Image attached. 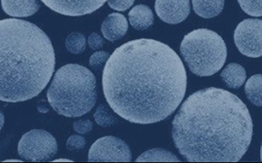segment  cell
Here are the masks:
<instances>
[{"instance_id":"6da1fadb","label":"cell","mask_w":262,"mask_h":163,"mask_svg":"<svg viewBox=\"0 0 262 163\" xmlns=\"http://www.w3.org/2000/svg\"><path fill=\"white\" fill-rule=\"evenodd\" d=\"M179 56L154 39L133 40L116 49L102 72L110 108L133 124H151L175 112L187 91Z\"/></svg>"},{"instance_id":"7a4b0ae2","label":"cell","mask_w":262,"mask_h":163,"mask_svg":"<svg viewBox=\"0 0 262 163\" xmlns=\"http://www.w3.org/2000/svg\"><path fill=\"white\" fill-rule=\"evenodd\" d=\"M253 123L240 98L210 87L193 93L172 121L178 152L191 162H236L248 150Z\"/></svg>"},{"instance_id":"3957f363","label":"cell","mask_w":262,"mask_h":163,"mask_svg":"<svg viewBox=\"0 0 262 163\" xmlns=\"http://www.w3.org/2000/svg\"><path fill=\"white\" fill-rule=\"evenodd\" d=\"M55 67L51 40L25 20L0 21V99L26 101L49 84Z\"/></svg>"},{"instance_id":"277c9868","label":"cell","mask_w":262,"mask_h":163,"mask_svg":"<svg viewBox=\"0 0 262 163\" xmlns=\"http://www.w3.org/2000/svg\"><path fill=\"white\" fill-rule=\"evenodd\" d=\"M96 78L84 66L69 64L58 69L48 90L49 104L65 117L78 118L91 111L97 101Z\"/></svg>"},{"instance_id":"5b68a950","label":"cell","mask_w":262,"mask_h":163,"mask_svg":"<svg viewBox=\"0 0 262 163\" xmlns=\"http://www.w3.org/2000/svg\"><path fill=\"white\" fill-rule=\"evenodd\" d=\"M180 50L189 70L201 77L217 73L227 61L224 40L209 29H195L189 33L182 40Z\"/></svg>"},{"instance_id":"8992f818","label":"cell","mask_w":262,"mask_h":163,"mask_svg":"<svg viewBox=\"0 0 262 163\" xmlns=\"http://www.w3.org/2000/svg\"><path fill=\"white\" fill-rule=\"evenodd\" d=\"M58 152L55 138L42 129H33L23 135L18 145V156L26 161H48Z\"/></svg>"},{"instance_id":"52a82bcc","label":"cell","mask_w":262,"mask_h":163,"mask_svg":"<svg viewBox=\"0 0 262 163\" xmlns=\"http://www.w3.org/2000/svg\"><path fill=\"white\" fill-rule=\"evenodd\" d=\"M234 41L242 55L251 58L262 57V20H243L235 29Z\"/></svg>"},{"instance_id":"ba28073f","label":"cell","mask_w":262,"mask_h":163,"mask_svg":"<svg viewBox=\"0 0 262 163\" xmlns=\"http://www.w3.org/2000/svg\"><path fill=\"white\" fill-rule=\"evenodd\" d=\"M88 159L94 162H129L132 161V152L126 142L119 138L106 136L92 145Z\"/></svg>"},{"instance_id":"9c48e42d","label":"cell","mask_w":262,"mask_h":163,"mask_svg":"<svg viewBox=\"0 0 262 163\" xmlns=\"http://www.w3.org/2000/svg\"><path fill=\"white\" fill-rule=\"evenodd\" d=\"M48 8L65 16L90 14L100 9L108 0H41Z\"/></svg>"},{"instance_id":"30bf717a","label":"cell","mask_w":262,"mask_h":163,"mask_svg":"<svg viewBox=\"0 0 262 163\" xmlns=\"http://www.w3.org/2000/svg\"><path fill=\"white\" fill-rule=\"evenodd\" d=\"M155 10L163 22L178 24L189 16L191 11L190 0H156Z\"/></svg>"},{"instance_id":"8fae6325","label":"cell","mask_w":262,"mask_h":163,"mask_svg":"<svg viewBox=\"0 0 262 163\" xmlns=\"http://www.w3.org/2000/svg\"><path fill=\"white\" fill-rule=\"evenodd\" d=\"M128 29V22L124 15L121 13L109 14L102 22L101 31L105 39L114 42L123 38Z\"/></svg>"},{"instance_id":"7c38bea8","label":"cell","mask_w":262,"mask_h":163,"mask_svg":"<svg viewBox=\"0 0 262 163\" xmlns=\"http://www.w3.org/2000/svg\"><path fill=\"white\" fill-rule=\"evenodd\" d=\"M2 9L14 18H27L35 14L40 9L38 0H1Z\"/></svg>"},{"instance_id":"4fadbf2b","label":"cell","mask_w":262,"mask_h":163,"mask_svg":"<svg viewBox=\"0 0 262 163\" xmlns=\"http://www.w3.org/2000/svg\"><path fill=\"white\" fill-rule=\"evenodd\" d=\"M129 22L136 30L143 31L154 24V15L147 5H139L134 7L128 13Z\"/></svg>"},{"instance_id":"5bb4252c","label":"cell","mask_w":262,"mask_h":163,"mask_svg":"<svg viewBox=\"0 0 262 163\" xmlns=\"http://www.w3.org/2000/svg\"><path fill=\"white\" fill-rule=\"evenodd\" d=\"M221 77L229 88L239 89L247 79V73L243 66L237 63H230L221 73Z\"/></svg>"},{"instance_id":"9a60e30c","label":"cell","mask_w":262,"mask_h":163,"mask_svg":"<svg viewBox=\"0 0 262 163\" xmlns=\"http://www.w3.org/2000/svg\"><path fill=\"white\" fill-rule=\"evenodd\" d=\"M193 10L203 18H212L219 15L224 9L225 0H191Z\"/></svg>"},{"instance_id":"2e32d148","label":"cell","mask_w":262,"mask_h":163,"mask_svg":"<svg viewBox=\"0 0 262 163\" xmlns=\"http://www.w3.org/2000/svg\"><path fill=\"white\" fill-rule=\"evenodd\" d=\"M245 93L247 99L254 105L262 106V74L250 77L245 86Z\"/></svg>"},{"instance_id":"e0dca14e","label":"cell","mask_w":262,"mask_h":163,"mask_svg":"<svg viewBox=\"0 0 262 163\" xmlns=\"http://www.w3.org/2000/svg\"><path fill=\"white\" fill-rule=\"evenodd\" d=\"M136 161H180V160L169 151L154 148L143 152Z\"/></svg>"},{"instance_id":"ac0fdd59","label":"cell","mask_w":262,"mask_h":163,"mask_svg":"<svg viewBox=\"0 0 262 163\" xmlns=\"http://www.w3.org/2000/svg\"><path fill=\"white\" fill-rule=\"evenodd\" d=\"M65 46L69 52L80 54L86 49V38L82 33H71L66 39Z\"/></svg>"},{"instance_id":"d6986e66","label":"cell","mask_w":262,"mask_h":163,"mask_svg":"<svg viewBox=\"0 0 262 163\" xmlns=\"http://www.w3.org/2000/svg\"><path fill=\"white\" fill-rule=\"evenodd\" d=\"M94 117L97 124L103 128L110 127L115 124V117L112 115L107 106L104 104L98 106L94 113Z\"/></svg>"},{"instance_id":"ffe728a7","label":"cell","mask_w":262,"mask_h":163,"mask_svg":"<svg viewBox=\"0 0 262 163\" xmlns=\"http://www.w3.org/2000/svg\"><path fill=\"white\" fill-rule=\"evenodd\" d=\"M245 13L252 17H261L262 0H237Z\"/></svg>"},{"instance_id":"44dd1931","label":"cell","mask_w":262,"mask_h":163,"mask_svg":"<svg viewBox=\"0 0 262 163\" xmlns=\"http://www.w3.org/2000/svg\"><path fill=\"white\" fill-rule=\"evenodd\" d=\"M109 53L105 51H96L89 59V65L94 70H100L109 59Z\"/></svg>"},{"instance_id":"7402d4cb","label":"cell","mask_w":262,"mask_h":163,"mask_svg":"<svg viewBox=\"0 0 262 163\" xmlns=\"http://www.w3.org/2000/svg\"><path fill=\"white\" fill-rule=\"evenodd\" d=\"M87 142L80 135H72L66 142V148L69 151H78L84 148Z\"/></svg>"},{"instance_id":"603a6c76","label":"cell","mask_w":262,"mask_h":163,"mask_svg":"<svg viewBox=\"0 0 262 163\" xmlns=\"http://www.w3.org/2000/svg\"><path fill=\"white\" fill-rule=\"evenodd\" d=\"M135 0H108L107 4L111 9L124 12L134 5Z\"/></svg>"},{"instance_id":"cb8c5ba5","label":"cell","mask_w":262,"mask_h":163,"mask_svg":"<svg viewBox=\"0 0 262 163\" xmlns=\"http://www.w3.org/2000/svg\"><path fill=\"white\" fill-rule=\"evenodd\" d=\"M93 128H94V124L89 119L78 120V121H76L74 123V131L79 133V134H86L88 132H91L93 130Z\"/></svg>"},{"instance_id":"d4e9b609","label":"cell","mask_w":262,"mask_h":163,"mask_svg":"<svg viewBox=\"0 0 262 163\" xmlns=\"http://www.w3.org/2000/svg\"><path fill=\"white\" fill-rule=\"evenodd\" d=\"M104 44V40L98 35V33H93L89 37V45L90 48L94 51L102 48Z\"/></svg>"},{"instance_id":"484cf974","label":"cell","mask_w":262,"mask_h":163,"mask_svg":"<svg viewBox=\"0 0 262 163\" xmlns=\"http://www.w3.org/2000/svg\"><path fill=\"white\" fill-rule=\"evenodd\" d=\"M54 162H56V161H73L72 160H69V159H64V158H61V159H56V160H54Z\"/></svg>"},{"instance_id":"4316f807","label":"cell","mask_w":262,"mask_h":163,"mask_svg":"<svg viewBox=\"0 0 262 163\" xmlns=\"http://www.w3.org/2000/svg\"><path fill=\"white\" fill-rule=\"evenodd\" d=\"M5 161V162H10V161H14V162H17V161H21V160H10V159H9V160H5V161Z\"/></svg>"},{"instance_id":"83f0119b","label":"cell","mask_w":262,"mask_h":163,"mask_svg":"<svg viewBox=\"0 0 262 163\" xmlns=\"http://www.w3.org/2000/svg\"><path fill=\"white\" fill-rule=\"evenodd\" d=\"M260 161H262V145L261 148H260Z\"/></svg>"}]
</instances>
